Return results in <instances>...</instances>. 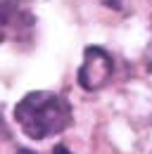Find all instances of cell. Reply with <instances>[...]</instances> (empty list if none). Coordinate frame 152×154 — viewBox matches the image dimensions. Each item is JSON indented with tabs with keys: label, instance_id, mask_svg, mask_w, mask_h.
Here are the masks:
<instances>
[{
	"label": "cell",
	"instance_id": "7",
	"mask_svg": "<svg viewBox=\"0 0 152 154\" xmlns=\"http://www.w3.org/2000/svg\"><path fill=\"white\" fill-rule=\"evenodd\" d=\"M17 154H36V152H31V149H19Z\"/></svg>",
	"mask_w": 152,
	"mask_h": 154
},
{
	"label": "cell",
	"instance_id": "1",
	"mask_svg": "<svg viewBox=\"0 0 152 154\" xmlns=\"http://www.w3.org/2000/svg\"><path fill=\"white\" fill-rule=\"evenodd\" d=\"M14 119L21 131L31 140H45L59 135L71 126V104L69 100L48 90H33L14 107Z\"/></svg>",
	"mask_w": 152,
	"mask_h": 154
},
{
	"label": "cell",
	"instance_id": "6",
	"mask_svg": "<svg viewBox=\"0 0 152 154\" xmlns=\"http://www.w3.org/2000/svg\"><path fill=\"white\" fill-rule=\"evenodd\" d=\"M0 133H5V135H10V133H7V128H5V119H2V116H0Z\"/></svg>",
	"mask_w": 152,
	"mask_h": 154
},
{
	"label": "cell",
	"instance_id": "5",
	"mask_svg": "<svg viewBox=\"0 0 152 154\" xmlns=\"http://www.w3.org/2000/svg\"><path fill=\"white\" fill-rule=\"evenodd\" d=\"M105 2H107L112 10H121V0H105Z\"/></svg>",
	"mask_w": 152,
	"mask_h": 154
},
{
	"label": "cell",
	"instance_id": "4",
	"mask_svg": "<svg viewBox=\"0 0 152 154\" xmlns=\"http://www.w3.org/2000/svg\"><path fill=\"white\" fill-rule=\"evenodd\" d=\"M52 154H71V152H69V149H67L64 145H57L55 149H52Z\"/></svg>",
	"mask_w": 152,
	"mask_h": 154
},
{
	"label": "cell",
	"instance_id": "2",
	"mask_svg": "<svg viewBox=\"0 0 152 154\" xmlns=\"http://www.w3.org/2000/svg\"><path fill=\"white\" fill-rule=\"evenodd\" d=\"M114 74V59L107 50L90 45L83 50V62L78 66V83L83 90H97L102 88Z\"/></svg>",
	"mask_w": 152,
	"mask_h": 154
},
{
	"label": "cell",
	"instance_id": "3",
	"mask_svg": "<svg viewBox=\"0 0 152 154\" xmlns=\"http://www.w3.org/2000/svg\"><path fill=\"white\" fill-rule=\"evenodd\" d=\"M12 21H14V10L7 7L5 2H0V40H5V36H7L5 29H7Z\"/></svg>",
	"mask_w": 152,
	"mask_h": 154
}]
</instances>
